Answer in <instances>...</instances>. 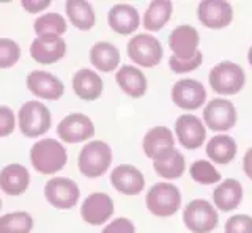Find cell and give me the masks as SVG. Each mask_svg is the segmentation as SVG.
<instances>
[{
  "mask_svg": "<svg viewBox=\"0 0 252 233\" xmlns=\"http://www.w3.org/2000/svg\"><path fill=\"white\" fill-rule=\"evenodd\" d=\"M30 161L36 172L43 175L57 174L65 167L68 154L65 146L55 139H44L38 141L30 148Z\"/></svg>",
  "mask_w": 252,
  "mask_h": 233,
  "instance_id": "6da1fadb",
  "label": "cell"
},
{
  "mask_svg": "<svg viewBox=\"0 0 252 233\" xmlns=\"http://www.w3.org/2000/svg\"><path fill=\"white\" fill-rule=\"evenodd\" d=\"M79 170L87 178H98L107 172L112 164V150L102 141H92L79 153Z\"/></svg>",
  "mask_w": 252,
  "mask_h": 233,
  "instance_id": "7a4b0ae2",
  "label": "cell"
},
{
  "mask_svg": "<svg viewBox=\"0 0 252 233\" xmlns=\"http://www.w3.org/2000/svg\"><path fill=\"white\" fill-rule=\"evenodd\" d=\"M145 204L148 211L158 217L173 216L181 205L180 189L172 183H156L147 192Z\"/></svg>",
  "mask_w": 252,
  "mask_h": 233,
  "instance_id": "3957f363",
  "label": "cell"
},
{
  "mask_svg": "<svg viewBox=\"0 0 252 233\" xmlns=\"http://www.w3.org/2000/svg\"><path fill=\"white\" fill-rule=\"evenodd\" d=\"M19 129L26 137H39L51 128V112L43 103L27 101L19 109L18 114Z\"/></svg>",
  "mask_w": 252,
  "mask_h": 233,
  "instance_id": "277c9868",
  "label": "cell"
},
{
  "mask_svg": "<svg viewBox=\"0 0 252 233\" xmlns=\"http://www.w3.org/2000/svg\"><path fill=\"white\" fill-rule=\"evenodd\" d=\"M210 87L219 95H236L246 82L244 69L233 61H220L210 71Z\"/></svg>",
  "mask_w": 252,
  "mask_h": 233,
  "instance_id": "5b68a950",
  "label": "cell"
},
{
  "mask_svg": "<svg viewBox=\"0 0 252 233\" xmlns=\"http://www.w3.org/2000/svg\"><path fill=\"white\" fill-rule=\"evenodd\" d=\"M183 222L192 233H210L219 224V216L210 202L195 199L185 206Z\"/></svg>",
  "mask_w": 252,
  "mask_h": 233,
  "instance_id": "8992f818",
  "label": "cell"
},
{
  "mask_svg": "<svg viewBox=\"0 0 252 233\" xmlns=\"http://www.w3.org/2000/svg\"><path fill=\"white\" fill-rule=\"evenodd\" d=\"M162 44L148 33H139L128 43V57L139 66L153 68L162 60Z\"/></svg>",
  "mask_w": 252,
  "mask_h": 233,
  "instance_id": "52a82bcc",
  "label": "cell"
},
{
  "mask_svg": "<svg viewBox=\"0 0 252 233\" xmlns=\"http://www.w3.org/2000/svg\"><path fill=\"white\" fill-rule=\"evenodd\" d=\"M44 196L52 206L59 209H69L79 202L81 191H79V186L71 178L60 176V178H51L46 183Z\"/></svg>",
  "mask_w": 252,
  "mask_h": 233,
  "instance_id": "ba28073f",
  "label": "cell"
},
{
  "mask_svg": "<svg viewBox=\"0 0 252 233\" xmlns=\"http://www.w3.org/2000/svg\"><path fill=\"white\" fill-rule=\"evenodd\" d=\"M203 121L211 131H228L236 125V109L228 99L215 98L203 109Z\"/></svg>",
  "mask_w": 252,
  "mask_h": 233,
  "instance_id": "9c48e42d",
  "label": "cell"
},
{
  "mask_svg": "<svg viewBox=\"0 0 252 233\" xmlns=\"http://www.w3.org/2000/svg\"><path fill=\"white\" fill-rule=\"evenodd\" d=\"M57 134L63 142L79 144L94 136L93 121L84 114H69L57 126Z\"/></svg>",
  "mask_w": 252,
  "mask_h": 233,
  "instance_id": "30bf717a",
  "label": "cell"
},
{
  "mask_svg": "<svg viewBox=\"0 0 252 233\" xmlns=\"http://www.w3.org/2000/svg\"><path fill=\"white\" fill-rule=\"evenodd\" d=\"M197 16L205 27L219 30L232 22L233 8L230 3L222 0H205L197 6Z\"/></svg>",
  "mask_w": 252,
  "mask_h": 233,
  "instance_id": "8fae6325",
  "label": "cell"
},
{
  "mask_svg": "<svg viewBox=\"0 0 252 233\" xmlns=\"http://www.w3.org/2000/svg\"><path fill=\"white\" fill-rule=\"evenodd\" d=\"M114 214V200L106 192H93L81 206L82 219L90 225H102Z\"/></svg>",
  "mask_w": 252,
  "mask_h": 233,
  "instance_id": "7c38bea8",
  "label": "cell"
},
{
  "mask_svg": "<svg viewBox=\"0 0 252 233\" xmlns=\"http://www.w3.org/2000/svg\"><path fill=\"white\" fill-rule=\"evenodd\" d=\"M207 99V91L199 81L181 79L172 87V101L185 111H195Z\"/></svg>",
  "mask_w": 252,
  "mask_h": 233,
  "instance_id": "4fadbf2b",
  "label": "cell"
},
{
  "mask_svg": "<svg viewBox=\"0 0 252 233\" xmlns=\"http://www.w3.org/2000/svg\"><path fill=\"white\" fill-rule=\"evenodd\" d=\"M175 133L186 150H197L207 139V129L195 115H181L175 121Z\"/></svg>",
  "mask_w": 252,
  "mask_h": 233,
  "instance_id": "5bb4252c",
  "label": "cell"
},
{
  "mask_svg": "<svg viewBox=\"0 0 252 233\" xmlns=\"http://www.w3.org/2000/svg\"><path fill=\"white\" fill-rule=\"evenodd\" d=\"M27 88L35 96L49 101H57L65 93V85L59 77H55L52 73L41 71V69L32 71L27 76Z\"/></svg>",
  "mask_w": 252,
  "mask_h": 233,
  "instance_id": "9a60e30c",
  "label": "cell"
},
{
  "mask_svg": "<svg viewBox=\"0 0 252 233\" xmlns=\"http://www.w3.org/2000/svg\"><path fill=\"white\" fill-rule=\"evenodd\" d=\"M200 36L199 32L191 26H180L172 30L169 35V46L173 57L180 60H189L199 52Z\"/></svg>",
  "mask_w": 252,
  "mask_h": 233,
  "instance_id": "2e32d148",
  "label": "cell"
},
{
  "mask_svg": "<svg viewBox=\"0 0 252 233\" xmlns=\"http://www.w3.org/2000/svg\"><path fill=\"white\" fill-rule=\"evenodd\" d=\"M66 43L60 36H39L30 44V56L39 65H52L63 58Z\"/></svg>",
  "mask_w": 252,
  "mask_h": 233,
  "instance_id": "e0dca14e",
  "label": "cell"
},
{
  "mask_svg": "<svg viewBox=\"0 0 252 233\" xmlns=\"http://www.w3.org/2000/svg\"><path fill=\"white\" fill-rule=\"evenodd\" d=\"M110 183L114 188L126 194V196H137L145 188V178L139 169L129 164L118 166L110 174Z\"/></svg>",
  "mask_w": 252,
  "mask_h": 233,
  "instance_id": "ac0fdd59",
  "label": "cell"
},
{
  "mask_svg": "<svg viewBox=\"0 0 252 233\" xmlns=\"http://www.w3.org/2000/svg\"><path fill=\"white\" fill-rule=\"evenodd\" d=\"M107 22H109V27L112 29L114 32L120 35H131L132 32L137 30L140 24V18H139L137 10L134 8L132 5L118 3L110 8L107 14Z\"/></svg>",
  "mask_w": 252,
  "mask_h": 233,
  "instance_id": "d6986e66",
  "label": "cell"
},
{
  "mask_svg": "<svg viewBox=\"0 0 252 233\" xmlns=\"http://www.w3.org/2000/svg\"><path fill=\"white\" fill-rule=\"evenodd\" d=\"M30 184L29 170L21 164H10L0 172V189L8 196H21Z\"/></svg>",
  "mask_w": 252,
  "mask_h": 233,
  "instance_id": "ffe728a7",
  "label": "cell"
},
{
  "mask_svg": "<svg viewBox=\"0 0 252 233\" xmlns=\"http://www.w3.org/2000/svg\"><path fill=\"white\" fill-rule=\"evenodd\" d=\"M115 81L126 95L131 98H142L145 95L148 82L145 74L139 68L131 65H123L115 74Z\"/></svg>",
  "mask_w": 252,
  "mask_h": 233,
  "instance_id": "44dd1931",
  "label": "cell"
},
{
  "mask_svg": "<svg viewBox=\"0 0 252 233\" xmlns=\"http://www.w3.org/2000/svg\"><path fill=\"white\" fill-rule=\"evenodd\" d=\"M172 148H175V139L172 131L165 126H155L144 137V151L147 158L153 161Z\"/></svg>",
  "mask_w": 252,
  "mask_h": 233,
  "instance_id": "7402d4cb",
  "label": "cell"
},
{
  "mask_svg": "<svg viewBox=\"0 0 252 233\" xmlns=\"http://www.w3.org/2000/svg\"><path fill=\"white\" fill-rule=\"evenodd\" d=\"M243 200V186L238 180L227 178L213 191V202L220 211H233Z\"/></svg>",
  "mask_w": 252,
  "mask_h": 233,
  "instance_id": "603a6c76",
  "label": "cell"
},
{
  "mask_svg": "<svg viewBox=\"0 0 252 233\" xmlns=\"http://www.w3.org/2000/svg\"><path fill=\"white\" fill-rule=\"evenodd\" d=\"M73 88L84 101H94L102 93V79L92 69H79L73 77Z\"/></svg>",
  "mask_w": 252,
  "mask_h": 233,
  "instance_id": "cb8c5ba5",
  "label": "cell"
},
{
  "mask_svg": "<svg viewBox=\"0 0 252 233\" xmlns=\"http://www.w3.org/2000/svg\"><path fill=\"white\" fill-rule=\"evenodd\" d=\"M153 169L161 178H165V180H175V178H180L185 174L186 161H185L183 154H181L177 148H172L169 151L162 153L161 156H158L153 161Z\"/></svg>",
  "mask_w": 252,
  "mask_h": 233,
  "instance_id": "d4e9b609",
  "label": "cell"
},
{
  "mask_svg": "<svg viewBox=\"0 0 252 233\" xmlns=\"http://www.w3.org/2000/svg\"><path fill=\"white\" fill-rule=\"evenodd\" d=\"M90 61L94 68L102 73L114 71L120 65V51L112 43L99 41L93 44V48L90 49Z\"/></svg>",
  "mask_w": 252,
  "mask_h": 233,
  "instance_id": "484cf974",
  "label": "cell"
},
{
  "mask_svg": "<svg viewBox=\"0 0 252 233\" xmlns=\"http://www.w3.org/2000/svg\"><path fill=\"white\" fill-rule=\"evenodd\" d=\"M207 154L215 164L225 166L236 156V142L227 134L215 136L207 144Z\"/></svg>",
  "mask_w": 252,
  "mask_h": 233,
  "instance_id": "4316f807",
  "label": "cell"
},
{
  "mask_svg": "<svg viewBox=\"0 0 252 233\" xmlns=\"http://www.w3.org/2000/svg\"><path fill=\"white\" fill-rule=\"evenodd\" d=\"M173 11L170 0H155L144 14V27L150 32H158L169 22Z\"/></svg>",
  "mask_w": 252,
  "mask_h": 233,
  "instance_id": "83f0119b",
  "label": "cell"
},
{
  "mask_svg": "<svg viewBox=\"0 0 252 233\" xmlns=\"http://www.w3.org/2000/svg\"><path fill=\"white\" fill-rule=\"evenodd\" d=\"M66 14L76 29L79 30H90L94 26V11L92 5L84 0H68L66 5Z\"/></svg>",
  "mask_w": 252,
  "mask_h": 233,
  "instance_id": "f1b7e54d",
  "label": "cell"
},
{
  "mask_svg": "<svg viewBox=\"0 0 252 233\" xmlns=\"http://www.w3.org/2000/svg\"><path fill=\"white\" fill-rule=\"evenodd\" d=\"M33 229V217L27 211H14L0 216V233H30Z\"/></svg>",
  "mask_w": 252,
  "mask_h": 233,
  "instance_id": "f546056e",
  "label": "cell"
},
{
  "mask_svg": "<svg viewBox=\"0 0 252 233\" xmlns=\"http://www.w3.org/2000/svg\"><path fill=\"white\" fill-rule=\"evenodd\" d=\"M35 32L39 36H60L66 32V22L60 14L49 13L43 14L35 21Z\"/></svg>",
  "mask_w": 252,
  "mask_h": 233,
  "instance_id": "4dcf8cb0",
  "label": "cell"
},
{
  "mask_svg": "<svg viewBox=\"0 0 252 233\" xmlns=\"http://www.w3.org/2000/svg\"><path fill=\"white\" fill-rule=\"evenodd\" d=\"M189 174H191L192 180L199 184H215L220 181L219 170H216V167L211 162L203 159L195 161L191 166V169H189Z\"/></svg>",
  "mask_w": 252,
  "mask_h": 233,
  "instance_id": "1f68e13d",
  "label": "cell"
},
{
  "mask_svg": "<svg viewBox=\"0 0 252 233\" xmlns=\"http://www.w3.org/2000/svg\"><path fill=\"white\" fill-rule=\"evenodd\" d=\"M21 57L19 44L8 40V38H0V68H11L18 63Z\"/></svg>",
  "mask_w": 252,
  "mask_h": 233,
  "instance_id": "d6a6232c",
  "label": "cell"
},
{
  "mask_svg": "<svg viewBox=\"0 0 252 233\" xmlns=\"http://www.w3.org/2000/svg\"><path fill=\"white\" fill-rule=\"evenodd\" d=\"M202 61H203V56L199 51L192 58H189V60H180L172 56L169 58V66L175 74H185V73H191L194 69H197L202 65Z\"/></svg>",
  "mask_w": 252,
  "mask_h": 233,
  "instance_id": "836d02e7",
  "label": "cell"
},
{
  "mask_svg": "<svg viewBox=\"0 0 252 233\" xmlns=\"http://www.w3.org/2000/svg\"><path fill=\"white\" fill-rule=\"evenodd\" d=\"M225 233H252V217L248 214H235L225 222Z\"/></svg>",
  "mask_w": 252,
  "mask_h": 233,
  "instance_id": "e575fe53",
  "label": "cell"
},
{
  "mask_svg": "<svg viewBox=\"0 0 252 233\" xmlns=\"http://www.w3.org/2000/svg\"><path fill=\"white\" fill-rule=\"evenodd\" d=\"M14 125H16L14 112L10 107L0 106V137L10 136L14 131Z\"/></svg>",
  "mask_w": 252,
  "mask_h": 233,
  "instance_id": "d590c367",
  "label": "cell"
},
{
  "mask_svg": "<svg viewBox=\"0 0 252 233\" xmlns=\"http://www.w3.org/2000/svg\"><path fill=\"white\" fill-rule=\"evenodd\" d=\"M101 233H136V227L126 217H117Z\"/></svg>",
  "mask_w": 252,
  "mask_h": 233,
  "instance_id": "8d00e7d4",
  "label": "cell"
},
{
  "mask_svg": "<svg viewBox=\"0 0 252 233\" xmlns=\"http://www.w3.org/2000/svg\"><path fill=\"white\" fill-rule=\"evenodd\" d=\"M21 3L24 6V10H27L29 13H33V14L46 10L47 6L51 5L49 0H22Z\"/></svg>",
  "mask_w": 252,
  "mask_h": 233,
  "instance_id": "74e56055",
  "label": "cell"
},
{
  "mask_svg": "<svg viewBox=\"0 0 252 233\" xmlns=\"http://www.w3.org/2000/svg\"><path fill=\"white\" fill-rule=\"evenodd\" d=\"M243 169H244V174H246L251 180H252V148H249L244 154V159H243Z\"/></svg>",
  "mask_w": 252,
  "mask_h": 233,
  "instance_id": "f35d334b",
  "label": "cell"
},
{
  "mask_svg": "<svg viewBox=\"0 0 252 233\" xmlns=\"http://www.w3.org/2000/svg\"><path fill=\"white\" fill-rule=\"evenodd\" d=\"M248 60H249V63H251V66H252V46L249 48V52H248Z\"/></svg>",
  "mask_w": 252,
  "mask_h": 233,
  "instance_id": "ab89813d",
  "label": "cell"
},
{
  "mask_svg": "<svg viewBox=\"0 0 252 233\" xmlns=\"http://www.w3.org/2000/svg\"><path fill=\"white\" fill-rule=\"evenodd\" d=\"M0 209H2V200H0Z\"/></svg>",
  "mask_w": 252,
  "mask_h": 233,
  "instance_id": "60d3db41",
  "label": "cell"
}]
</instances>
